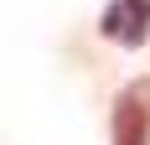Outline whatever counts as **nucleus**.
<instances>
[{"label": "nucleus", "instance_id": "nucleus-1", "mask_svg": "<svg viewBox=\"0 0 150 145\" xmlns=\"http://www.w3.org/2000/svg\"><path fill=\"white\" fill-rule=\"evenodd\" d=\"M109 135H114V145H150V78H135L114 99Z\"/></svg>", "mask_w": 150, "mask_h": 145}, {"label": "nucleus", "instance_id": "nucleus-2", "mask_svg": "<svg viewBox=\"0 0 150 145\" xmlns=\"http://www.w3.org/2000/svg\"><path fill=\"white\" fill-rule=\"evenodd\" d=\"M98 31H104L114 47H145L150 42V0H109L104 16H98Z\"/></svg>", "mask_w": 150, "mask_h": 145}]
</instances>
